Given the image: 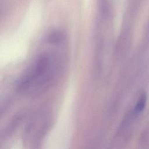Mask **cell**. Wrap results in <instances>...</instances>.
I'll list each match as a JSON object with an SVG mask.
<instances>
[{"instance_id": "6da1fadb", "label": "cell", "mask_w": 149, "mask_h": 149, "mask_svg": "<svg viewBox=\"0 0 149 149\" xmlns=\"http://www.w3.org/2000/svg\"><path fill=\"white\" fill-rule=\"evenodd\" d=\"M61 58L51 52L40 55L29 67L22 77L19 88L27 94L41 93L51 87L62 72Z\"/></svg>"}, {"instance_id": "7a4b0ae2", "label": "cell", "mask_w": 149, "mask_h": 149, "mask_svg": "<svg viewBox=\"0 0 149 149\" xmlns=\"http://www.w3.org/2000/svg\"><path fill=\"white\" fill-rule=\"evenodd\" d=\"M146 100H147V97H146V94H142L135 107V111L136 113H139L143 111V109L146 106Z\"/></svg>"}]
</instances>
